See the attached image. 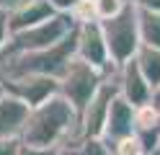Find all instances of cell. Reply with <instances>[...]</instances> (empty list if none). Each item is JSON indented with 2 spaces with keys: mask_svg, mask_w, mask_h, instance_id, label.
Here are the masks:
<instances>
[{
  "mask_svg": "<svg viewBox=\"0 0 160 155\" xmlns=\"http://www.w3.org/2000/svg\"><path fill=\"white\" fill-rule=\"evenodd\" d=\"M119 96L116 83L106 80L101 90L91 98V103L80 111V134L83 137H103V127L108 119V109H111V101Z\"/></svg>",
  "mask_w": 160,
  "mask_h": 155,
  "instance_id": "8",
  "label": "cell"
},
{
  "mask_svg": "<svg viewBox=\"0 0 160 155\" xmlns=\"http://www.w3.org/2000/svg\"><path fill=\"white\" fill-rule=\"evenodd\" d=\"M21 145V140H0V155H18Z\"/></svg>",
  "mask_w": 160,
  "mask_h": 155,
  "instance_id": "20",
  "label": "cell"
},
{
  "mask_svg": "<svg viewBox=\"0 0 160 155\" xmlns=\"http://www.w3.org/2000/svg\"><path fill=\"white\" fill-rule=\"evenodd\" d=\"M57 155H111V147L103 137H83L72 147H67Z\"/></svg>",
  "mask_w": 160,
  "mask_h": 155,
  "instance_id": "15",
  "label": "cell"
},
{
  "mask_svg": "<svg viewBox=\"0 0 160 155\" xmlns=\"http://www.w3.org/2000/svg\"><path fill=\"white\" fill-rule=\"evenodd\" d=\"M28 111V106L5 93V98L0 101V140H21Z\"/></svg>",
  "mask_w": 160,
  "mask_h": 155,
  "instance_id": "12",
  "label": "cell"
},
{
  "mask_svg": "<svg viewBox=\"0 0 160 155\" xmlns=\"http://www.w3.org/2000/svg\"><path fill=\"white\" fill-rule=\"evenodd\" d=\"M54 13V8L49 5V0H26L21 3L16 10L8 13V21H11V34H18V31H26V28H34L39 23L49 21Z\"/></svg>",
  "mask_w": 160,
  "mask_h": 155,
  "instance_id": "11",
  "label": "cell"
},
{
  "mask_svg": "<svg viewBox=\"0 0 160 155\" xmlns=\"http://www.w3.org/2000/svg\"><path fill=\"white\" fill-rule=\"evenodd\" d=\"M91 3H93V10H96L98 23H103V21L119 16V13H122V10L129 5L127 0H91Z\"/></svg>",
  "mask_w": 160,
  "mask_h": 155,
  "instance_id": "16",
  "label": "cell"
},
{
  "mask_svg": "<svg viewBox=\"0 0 160 155\" xmlns=\"http://www.w3.org/2000/svg\"><path fill=\"white\" fill-rule=\"evenodd\" d=\"M114 83H116L119 96H122L127 103H132L134 109H142V106H147V103L155 101V88L145 80V75L139 72V67H137L134 59L116 70Z\"/></svg>",
  "mask_w": 160,
  "mask_h": 155,
  "instance_id": "9",
  "label": "cell"
},
{
  "mask_svg": "<svg viewBox=\"0 0 160 155\" xmlns=\"http://www.w3.org/2000/svg\"><path fill=\"white\" fill-rule=\"evenodd\" d=\"M5 98V85H3V80H0V101Z\"/></svg>",
  "mask_w": 160,
  "mask_h": 155,
  "instance_id": "24",
  "label": "cell"
},
{
  "mask_svg": "<svg viewBox=\"0 0 160 155\" xmlns=\"http://www.w3.org/2000/svg\"><path fill=\"white\" fill-rule=\"evenodd\" d=\"M80 3L83 0H49V5L54 8V13H62V16H70Z\"/></svg>",
  "mask_w": 160,
  "mask_h": 155,
  "instance_id": "18",
  "label": "cell"
},
{
  "mask_svg": "<svg viewBox=\"0 0 160 155\" xmlns=\"http://www.w3.org/2000/svg\"><path fill=\"white\" fill-rule=\"evenodd\" d=\"M5 93L13 96L28 109H36L42 103L52 101L59 96V83L54 78H44V75H23V78H8L3 80Z\"/></svg>",
  "mask_w": 160,
  "mask_h": 155,
  "instance_id": "7",
  "label": "cell"
},
{
  "mask_svg": "<svg viewBox=\"0 0 160 155\" xmlns=\"http://www.w3.org/2000/svg\"><path fill=\"white\" fill-rule=\"evenodd\" d=\"M155 103H158V109H160V90L155 93Z\"/></svg>",
  "mask_w": 160,
  "mask_h": 155,
  "instance_id": "26",
  "label": "cell"
},
{
  "mask_svg": "<svg viewBox=\"0 0 160 155\" xmlns=\"http://www.w3.org/2000/svg\"><path fill=\"white\" fill-rule=\"evenodd\" d=\"M147 155H160V145H158V147H155V150H150Z\"/></svg>",
  "mask_w": 160,
  "mask_h": 155,
  "instance_id": "25",
  "label": "cell"
},
{
  "mask_svg": "<svg viewBox=\"0 0 160 155\" xmlns=\"http://www.w3.org/2000/svg\"><path fill=\"white\" fill-rule=\"evenodd\" d=\"M80 140H83V134H80V114L62 96H54L52 101L28 111L26 127L21 134L23 145L52 152V155L72 147Z\"/></svg>",
  "mask_w": 160,
  "mask_h": 155,
  "instance_id": "1",
  "label": "cell"
},
{
  "mask_svg": "<svg viewBox=\"0 0 160 155\" xmlns=\"http://www.w3.org/2000/svg\"><path fill=\"white\" fill-rule=\"evenodd\" d=\"M137 67L139 72L145 75V80L155 88V93L160 90V49H152V47H139L137 52Z\"/></svg>",
  "mask_w": 160,
  "mask_h": 155,
  "instance_id": "13",
  "label": "cell"
},
{
  "mask_svg": "<svg viewBox=\"0 0 160 155\" xmlns=\"http://www.w3.org/2000/svg\"><path fill=\"white\" fill-rule=\"evenodd\" d=\"M101 28H103V39H106L108 54H111V62L116 67H122L137 57L142 41H139V21H137L134 5H127L119 16L103 21Z\"/></svg>",
  "mask_w": 160,
  "mask_h": 155,
  "instance_id": "4",
  "label": "cell"
},
{
  "mask_svg": "<svg viewBox=\"0 0 160 155\" xmlns=\"http://www.w3.org/2000/svg\"><path fill=\"white\" fill-rule=\"evenodd\" d=\"M111 147V155H147L142 142L137 140V134H132V137H124V140H116L108 145Z\"/></svg>",
  "mask_w": 160,
  "mask_h": 155,
  "instance_id": "17",
  "label": "cell"
},
{
  "mask_svg": "<svg viewBox=\"0 0 160 155\" xmlns=\"http://www.w3.org/2000/svg\"><path fill=\"white\" fill-rule=\"evenodd\" d=\"M75 47H78V26L67 39L44 52H31V54H18L5 62H0V80L8 78H23V75H44L59 80L75 59Z\"/></svg>",
  "mask_w": 160,
  "mask_h": 155,
  "instance_id": "2",
  "label": "cell"
},
{
  "mask_svg": "<svg viewBox=\"0 0 160 155\" xmlns=\"http://www.w3.org/2000/svg\"><path fill=\"white\" fill-rule=\"evenodd\" d=\"M137 21H139V41H142V47L160 49V13L137 10Z\"/></svg>",
  "mask_w": 160,
  "mask_h": 155,
  "instance_id": "14",
  "label": "cell"
},
{
  "mask_svg": "<svg viewBox=\"0 0 160 155\" xmlns=\"http://www.w3.org/2000/svg\"><path fill=\"white\" fill-rule=\"evenodd\" d=\"M18 155H52V152H44V150H36V147H28V145H21V152Z\"/></svg>",
  "mask_w": 160,
  "mask_h": 155,
  "instance_id": "23",
  "label": "cell"
},
{
  "mask_svg": "<svg viewBox=\"0 0 160 155\" xmlns=\"http://www.w3.org/2000/svg\"><path fill=\"white\" fill-rule=\"evenodd\" d=\"M75 31V23L70 16L57 13L49 21L39 23L34 28H26V31H18V34H11L8 44L0 54V62L18 57V54H31V52H44V49H52L54 44H59L62 39H67L70 34Z\"/></svg>",
  "mask_w": 160,
  "mask_h": 155,
  "instance_id": "3",
  "label": "cell"
},
{
  "mask_svg": "<svg viewBox=\"0 0 160 155\" xmlns=\"http://www.w3.org/2000/svg\"><path fill=\"white\" fill-rule=\"evenodd\" d=\"M137 132V109L132 103H127L122 96H116L111 101V109H108V119L103 127V140L111 145L116 140L132 137Z\"/></svg>",
  "mask_w": 160,
  "mask_h": 155,
  "instance_id": "10",
  "label": "cell"
},
{
  "mask_svg": "<svg viewBox=\"0 0 160 155\" xmlns=\"http://www.w3.org/2000/svg\"><path fill=\"white\" fill-rule=\"evenodd\" d=\"M75 57L85 65L96 67L98 72H103L106 80L116 78V65L111 62V54H108L106 39H103V28L101 23H85L78 26V47H75Z\"/></svg>",
  "mask_w": 160,
  "mask_h": 155,
  "instance_id": "6",
  "label": "cell"
},
{
  "mask_svg": "<svg viewBox=\"0 0 160 155\" xmlns=\"http://www.w3.org/2000/svg\"><path fill=\"white\" fill-rule=\"evenodd\" d=\"M129 5H134L137 10H152V13H160V0H127Z\"/></svg>",
  "mask_w": 160,
  "mask_h": 155,
  "instance_id": "21",
  "label": "cell"
},
{
  "mask_svg": "<svg viewBox=\"0 0 160 155\" xmlns=\"http://www.w3.org/2000/svg\"><path fill=\"white\" fill-rule=\"evenodd\" d=\"M8 39H11V21H8V13L0 8V54H3Z\"/></svg>",
  "mask_w": 160,
  "mask_h": 155,
  "instance_id": "19",
  "label": "cell"
},
{
  "mask_svg": "<svg viewBox=\"0 0 160 155\" xmlns=\"http://www.w3.org/2000/svg\"><path fill=\"white\" fill-rule=\"evenodd\" d=\"M21 3H26V0H0V8H3L5 13H11V10H16Z\"/></svg>",
  "mask_w": 160,
  "mask_h": 155,
  "instance_id": "22",
  "label": "cell"
},
{
  "mask_svg": "<svg viewBox=\"0 0 160 155\" xmlns=\"http://www.w3.org/2000/svg\"><path fill=\"white\" fill-rule=\"evenodd\" d=\"M57 83H59V96L80 114L88 103H91V98L101 90L106 78H103V72H98L96 67L85 65V62H80L75 57L72 62H70V67L65 70V75Z\"/></svg>",
  "mask_w": 160,
  "mask_h": 155,
  "instance_id": "5",
  "label": "cell"
}]
</instances>
